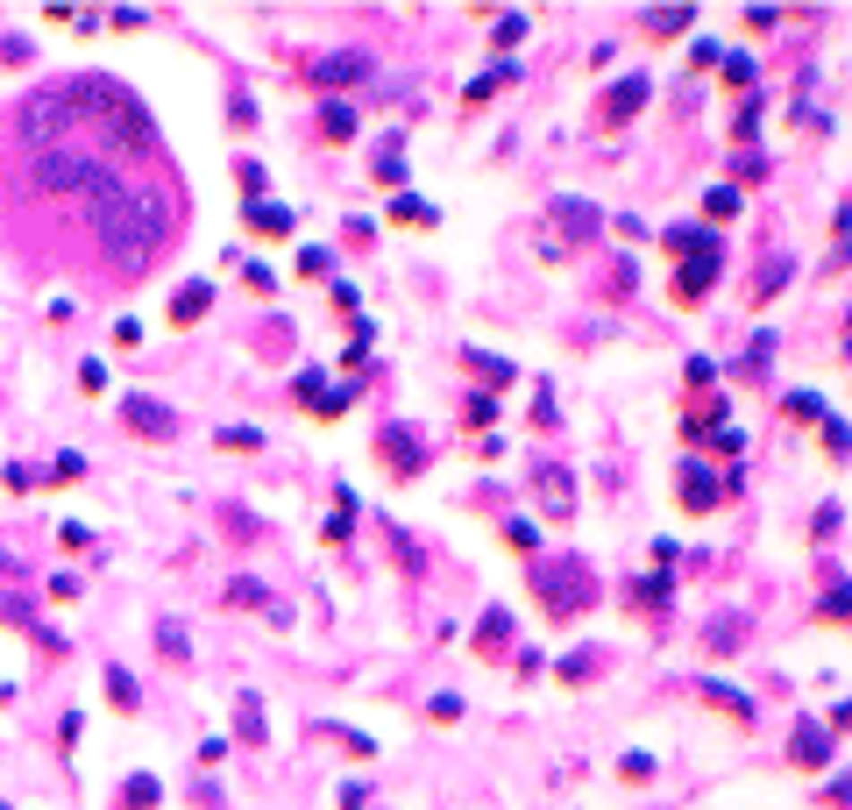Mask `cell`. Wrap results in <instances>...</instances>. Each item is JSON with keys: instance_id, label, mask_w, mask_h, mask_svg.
<instances>
[{"instance_id": "10", "label": "cell", "mask_w": 852, "mask_h": 810, "mask_svg": "<svg viewBox=\"0 0 852 810\" xmlns=\"http://www.w3.org/2000/svg\"><path fill=\"white\" fill-rule=\"evenodd\" d=\"M533 498L547 505V519H568V512H575V491H568L562 462H540V470H533Z\"/></svg>"}, {"instance_id": "20", "label": "cell", "mask_w": 852, "mask_h": 810, "mask_svg": "<svg viewBox=\"0 0 852 810\" xmlns=\"http://www.w3.org/2000/svg\"><path fill=\"white\" fill-rule=\"evenodd\" d=\"M349 135H356V107L327 100L320 107V142H349Z\"/></svg>"}, {"instance_id": "23", "label": "cell", "mask_w": 852, "mask_h": 810, "mask_svg": "<svg viewBox=\"0 0 852 810\" xmlns=\"http://www.w3.org/2000/svg\"><path fill=\"white\" fill-rule=\"evenodd\" d=\"M696 22V7H647V36H682Z\"/></svg>"}, {"instance_id": "2", "label": "cell", "mask_w": 852, "mask_h": 810, "mask_svg": "<svg viewBox=\"0 0 852 810\" xmlns=\"http://www.w3.org/2000/svg\"><path fill=\"white\" fill-rule=\"evenodd\" d=\"M65 93L79 107V128L99 135L107 150H157V121H150V107L135 100L121 79H107V72H79V79H65Z\"/></svg>"}, {"instance_id": "37", "label": "cell", "mask_w": 852, "mask_h": 810, "mask_svg": "<svg viewBox=\"0 0 852 810\" xmlns=\"http://www.w3.org/2000/svg\"><path fill=\"white\" fill-rule=\"evenodd\" d=\"M377 178H383V185H405V157H398V142H383V157H377Z\"/></svg>"}, {"instance_id": "13", "label": "cell", "mask_w": 852, "mask_h": 810, "mask_svg": "<svg viewBox=\"0 0 852 810\" xmlns=\"http://www.w3.org/2000/svg\"><path fill=\"white\" fill-rule=\"evenodd\" d=\"M504 647H512V611L490 605L483 618H476V654H504Z\"/></svg>"}, {"instance_id": "12", "label": "cell", "mask_w": 852, "mask_h": 810, "mask_svg": "<svg viewBox=\"0 0 852 810\" xmlns=\"http://www.w3.org/2000/svg\"><path fill=\"white\" fill-rule=\"evenodd\" d=\"M121 419H128L135 434H157V441H171V434H178V419H171L157 399H121Z\"/></svg>"}, {"instance_id": "21", "label": "cell", "mask_w": 852, "mask_h": 810, "mask_svg": "<svg viewBox=\"0 0 852 810\" xmlns=\"http://www.w3.org/2000/svg\"><path fill=\"white\" fill-rule=\"evenodd\" d=\"M462 363H469L476 377H483V384H490V392H504V384H512V377H519V370H512V363H504V356H483V349H469V356H462Z\"/></svg>"}, {"instance_id": "30", "label": "cell", "mask_w": 852, "mask_h": 810, "mask_svg": "<svg viewBox=\"0 0 852 810\" xmlns=\"http://www.w3.org/2000/svg\"><path fill=\"white\" fill-rule=\"evenodd\" d=\"M526 29H533V22H526V14L512 7V14H497V29H490V43H497V50H512V43L526 36Z\"/></svg>"}, {"instance_id": "17", "label": "cell", "mask_w": 852, "mask_h": 810, "mask_svg": "<svg viewBox=\"0 0 852 810\" xmlns=\"http://www.w3.org/2000/svg\"><path fill=\"white\" fill-rule=\"evenodd\" d=\"M796 761H803V768H831V732H824V725H803V732H796Z\"/></svg>"}, {"instance_id": "18", "label": "cell", "mask_w": 852, "mask_h": 810, "mask_svg": "<svg viewBox=\"0 0 852 810\" xmlns=\"http://www.w3.org/2000/svg\"><path fill=\"white\" fill-rule=\"evenodd\" d=\"M164 804V782H157V775H128V782H121V810H157Z\"/></svg>"}, {"instance_id": "26", "label": "cell", "mask_w": 852, "mask_h": 810, "mask_svg": "<svg viewBox=\"0 0 852 810\" xmlns=\"http://www.w3.org/2000/svg\"><path fill=\"white\" fill-rule=\"evenodd\" d=\"M391 220H405V228H434L441 213H434L426 200H412V193H398V200H391Z\"/></svg>"}, {"instance_id": "52", "label": "cell", "mask_w": 852, "mask_h": 810, "mask_svg": "<svg viewBox=\"0 0 852 810\" xmlns=\"http://www.w3.org/2000/svg\"><path fill=\"white\" fill-rule=\"evenodd\" d=\"M753 128H760V100H746V114H739V128H732V135H739V142H753Z\"/></svg>"}, {"instance_id": "31", "label": "cell", "mask_w": 852, "mask_h": 810, "mask_svg": "<svg viewBox=\"0 0 852 810\" xmlns=\"http://www.w3.org/2000/svg\"><path fill=\"white\" fill-rule=\"evenodd\" d=\"M213 441H220V448H235V455H256V448H263V434H256V427H220Z\"/></svg>"}, {"instance_id": "46", "label": "cell", "mask_w": 852, "mask_h": 810, "mask_svg": "<svg viewBox=\"0 0 852 810\" xmlns=\"http://www.w3.org/2000/svg\"><path fill=\"white\" fill-rule=\"evenodd\" d=\"M0 57H7V65H29V57H36V43H29V36H7V43H0Z\"/></svg>"}, {"instance_id": "38", "label": "cell", "mask_w": 852, "mask_h": 810, "mask_svg": "<svg viewBox=\"0 0 852 810\" xmlns=\"http://www.w3.org/2000/svg\"><path fill=\"white\" fill-rule=\"evenodd\" d=\"M710 704H725V711H732V718H739V725H746V718H753V704H746V697H739V690H725V683H710Z\"/></svg>"}, {"instance_id": "53", "label": "cell", "mask_w": 852, "mask_h": 810, "mask_svg": "<svg viewBox=\"0 0 852 810\" xmlns=\"http://www.w3.org/2000/svg\"><path fill=\"white\" fill-rule=\"evenodd\" d=\"M0 576H22V562H14V555H0Z\"/></svg>"}, {"instance_id": "47", "label": "cell", "mask_w": 852, "mask_h": 810, "mask_svg": "<svg viewBox=\"0 0 852 810\" xmlns=\"http://www.w3.org/2000/svg\"><path fill=\"white\" fill-rule=\"evenodd\" d=\"M824 448H831V455H846V419H839V412H824Z\"/></svg>"}, {"instance_id": "44", "label": "cell", "mask_w": 852, "mask_h": 810, "mask_svg": "<svg viewBox=\"0 0 852 810\" xmlns=\"http://www.w3.org/2000/svg\"><path fill=\"white\" fill-rule=\"evenodd\" d=\"M242 278H249V292H263V299L278 292V278H271V263H242Z\"/></svg>"}, {"instance_id": "45", "label": "cell", "mask_w": 852, "mask_h": 810, "mask_svg": "<svg viewBox=\"0 0 852 810\" xmlns=\"http://www.w3.org/2000/svg\"><path fill=\"white\" fill-rule=\"evenodd\" d=\"M618 775H625V782H647V775H654V754H625Z\"/></svg>"}, {"instance_id": "39", "label": "cell", "mask_w": 852, "mask_h": 810, "mask_svg": "<svg viewBox=\"0 0 852 810\" xmlns=\"http://www.w3.org/2000/svg\"><path fill=\"white\" fill-rule=\"evenodd\" d=\"M349 405H356V384H327V399L313 405V412H327V419H334V412H349Z\"/></svg>"}, {"instance_id": "42", "label": "cell", "mask_w": 852, "mask_h": 810, "mask_svg": "<svg viewBox=\"0 0 852 810\" xmlns=\"http://www.w3.org/2000/svg\"><path fill=\"white\" fill-rule=\"evenodd\" d=\"M781 285H788V263H781V256H774V263H767V271H760L753 299H767V292H781Z\"/></svg>"}, {"instance_id": "7", "label": "cell", "mask_w": 852, "mask_h": 810, "mask_svg": "<svg viewBox=\"0 0 852 810\" xmlns=\"http://www.w3.org/2000/svg\"><path fill=\"white\" fill-rule=\"evenodd\" d=\"M718 271H725V242H710V249H696V256H682V271H675V299H703L710 285H718Z\"/></svg>"}, {"instance_id": "9", "label": "cell", "mask_w": 852, "mask_h": 810, "mask_svg": "<svg viewBox=\"0 0 852 810\" xmlns=\"http://www.w3.org/2000/svg\"><path fill=\"white\" fill-rule=\"evenodd\" d=\"M675 477H682V484H675V498H682V512H710L718 498H725V491H732V477L718 484V477H710V470H696V462H682Z\"/></svg>"}, {"instance_id": "48", "label": "cell", "mask_w": 852, "mask_h": 810, "mask_svg": "<svg viewBox=\"0 0 852 810\" xmlns=\"http://www.w3.org/2000/svg\"><path fill=\"white\" fill-rule=\"evenodd\" d=\"M298 399L320 405V399H327V377H320V370H306V377H298Z\"/></svg>"}, {"instance_id": "40", "label": "cell", "mask_w": 852, "mask_h": 810, "mask_svg": "<svg viewBox=\"0 0 852 810\" xmlns=\"http://www.w3.org/2000/svg\"><path fill=\"white\" fill-rule=\"evenodd\" d=\"M79 477H86V455H57V470L43 484H79Z\"/></svg>"}, {"instance_id": "4", "label": "cell", "mask_w": 852, "mask_h": 810, "mask_svg": "<svg viewBox=\"0 0 852 810\" xmlns=\"http://www.w3.org/2000/svg\"><path fill=\"white\" fill-rule=\"evenodd\" d=\"M533 598H540L547 618H575V611L597 605V583H590V569L575 555H562V562H540L533 569Z\"/></svg>"}, {"instance_id": "16", "label": "cell", "mask_w": 852, "mask_h": 810, "mask_svg": "<svg viewBox=\"0 0 852 810\" xmlns=\"http://www.w3.org/2000/svg\"><path fill=\"white\" fill-rule=\"evenodd\" d=\"M263 732H271L263 725V697H235V739L242 746H263Z\"/></svg>"}, {"instance_id": "29", "label": "cell", "mask_w": 852, "mask_h": 810, "mask_svg": "<svg viewBox=\"0 0 852 810\" xmlns=\"http://www.w3.org/2000/svg\"><path fill=\"white\" fill-rule=\"evenodd\" d=\"M157 647H164V661H185V654H192L185 625H178V618H164V625H157Z\"/></svg>"}, {"instance_id": "49", "label": "cell", "mask_w": 852, "mask_h": 810, "mask_svg": "<svg viewBox=\"0 0 852 810\" xmlns=\"http://www.w3.org/2000/svg\"><path fill=\"white\" fill-rule=\"evenodd\" d=\"M788 412H796V419H824V399H810V392H796V399H788Z\"/></svg>"}, {"instance_id": "34", "label": "cell", "mask_w": 852, "mask_h": 810, "mask_svg": "<svg viewBox=\"0 0 852 810\" xmlns=\"http://www.w3.org/2000/svg\"><path fill=\"white\" fill-rule=\"evenodd\" d=\"M590 676H597V647H582V654L562 661V683H590Z\"/></svg>"}, {"instance_id": "8", "label": "cell", "mask_w": 852, "mask_h": 810, "mask_svg": "<svg viewBox=\"0 0 852 810\" xmlns=\"http://www.w3.org/2000/svg\"><path fill=\"white\" fill-rule=\"evenodd\" d=\"M547 213H555V228H562L568 242H597V235H604V213H597L590 200H568V193H555V200H547Z\"/></svg>"}, {"instance_id": "33", "label": "cell", "mask_w": 852, "mask_h": 810, "mask_svg": "<svg viewBox=\"0 0 852 810\" xmlns=\"http://www.w3.org/2000/svg\"><path fill=\"white\" fill-rule=\"evenodd\" d=\"M0 625H29L36 633V598H0Z\"/></svg>"}, {"instance_id": "15", "label": "cell", "mask_w": 852, "mask_h": 810, "mask_svg": "<svg viewBox=\"0 0 852 810\" xmlns=\"http://www.w3.org/2000/svg\"><path fill=\"white\" fill-rule=\"evenodd\" d=\"M206 306H213V285H199V278H192V285H178V299H171V327H192Z\"/></svg>"}, {"instance_id": "27", "label": "cell", "mask_w": 852, "mask_h": 810, "mask_svg": "<svg viewBox=\"0 0 852 810\" xmlns=\"http://www.w3.org/2000/svg\"><path fill=\"white\" fill-rule=\"evenodd\" d=\"M667 590H675V583H667V569H661V576H640V583H633V605L654 611V605H667Z\"/></svg>"}, {"instance_id": "43", "label": "cell", "mask_w": 852, "mask_h": 810, "mask_svg": "<svg viewBox=\"0 0 852 810\" xmlns=\"http://www.w3.org/2000/svg\"><path fill=\"white\" fill-rule=\"evenodd\" d=\"M235 178H242L249 193H271V178H263V164H256V157H242V164H235Z\"/></svg>"}, {"instance_id": "50", "label": "cell", "mask_w": 852, "mask_h": 810, "mask_svg": "<svg viewBox=\"0 0 852 810\" xmlns=\"http://www.w3.org/2000/svg\"><path fill=\"white\" fill-rule=\"evenodd\" d=\"M462 412H469V427H490V419H497V399H469Z\"/></svg>"}, {"instance_id": "25", "label": "cell", "mask_w": 852, "mask_h": 810, "mask_svg": "<svg viewBox=\"0 0 852 810\" xmlns=\"http://www.w3.org/2000/svg\"><path fill=\"white\" fill-rule=\"evenodd\" d=\"M107 697H114V711H142V690L128 668H107Z\"/></svg>"}, {"instance_id": "6", "label": "cell", "mask_w": 852, "mask_h": 810, "mask_svg": "<svg viewBox=\"0 0 852 810\" xmlns=\"http://www.w3.org/2000/svg\"><path fill=\"white\" fill-rule=\"evenodd\" d=\"M363 79H377V57H370V50H327V57L313 65V86H327V93L363 86Z\"/></svg>"}, {"instance_id": "41", "label": "cell", "mask_w": 852, "mask_h": 810, "mask_svg": "<svg viewBox=\"0 0 852 810\" xmlns=\"http://www.w3.org/2000/svg\"><path fill=\"white\" fill-rule=\"evenodd\" d=\"M57 540L79 555V547H93V526H86V519H65V526H57Z\"/></svg>"}, {"instance_id": "36", "label": "cell", "mask_w": 852, "mask_h": 810, "mask_svg": "<svg viewBox=\"0 0 852 810\" xmlns=\"http://www.w3.org/2000/svg\"><path fill=\"white\" fill-rule=\"evenodd\" d=\"M504 540H512L519 555H533V547H540V533H533V519H504Z\"/></svg>"}, {"instance_id": "22", "label": "cell", "mask_w": 852, "mask_h": 810, "mask_svg": "<svg viewBox=\"0 0 852 810\" xmlns=\"http://www.w3.org/2000/svg\"><path fill=\"white\" fill-rule=\"evenodd\" d=\"M383 540H391V555L405 562V576H426V555H419V540H412L405 526H383Z\"/></svg>"}, {"instance_id": "19", "label": "cell", "mask_w": 852, "mask_h": 810, "mask_svg": "<svg viewBox=\"0 0 852 810\" xmlns=\"http://www.w3.org/2000/svg\"><path fill=\"white\" fill-rule=\"evenodd\" d=\"M228 598H235V605H249V611H271V618H284V605L263 590V583H256V576H235V583H228Z\"/></svg>"}, {"instance_id": "14", "label": "cell", "mask_w": 852, "mask_h": 810, "mask_svg": "<svg viewBox=\"0 0 852 810\" xmlns=\"http://www.w3.org/2000/svg\"><path fill=\"white\" fill-rule=\"evenodd\" d=\"M242 220H249L256 235H291V206H278V200H249Z\"/></svg>"}, {"instance_id": "35", "label": "cell", "mask_w": 852, "mask_h": 810, "mask_svg": "<svg viewBox=\"0 0 852 810\" xmlns=\"http://www.w3.org/2000/svg\"><path fill=\"white\" fill-rule=\"evenodd\" d=\"M334 271V249H298V278H327Z\"/></svg>"}, {"instance_id": "32", "label": "cell", "mask_w": 852, "mask_h": 810, "mask_svg": "<svg viewBox=\"0 0 852 810\" xmlns=\"http://www.w3.org/2000/svg\"><path fill=\"white\" fill-rule=\"evenodd\" d=\"M703 213H710V220H732V213H739V193H732V185H710V193H703Z\"/></svg>"}, {"instance_id": "5", "label": "cell", "mask_w": 852, "mask_h": 810, "mask_svg": "<svg viewBox=\"0 0 852 810\" xmlns=\"http://www.w3.org/2000/svg\"><path fill=\"white\" fill-rule=\"evenodd\" d=\"M377 455L391 462V477H405V484L426 470V448H419V434H412L405 419H383L377 427Z\"/></svg>"}, {"instance_id": "51", "label": "cell", "mask_w": 852, "mask_h": 810, "mask_svg": "<svg viewBox=\"0 0 852 810\" xmlns=\"http://www.w3.org/2000/svg\"><path fill=\"white\" fill-rule=\"evenodd\" d=\"M725 86H753V65L746 57H725Z\"/></svg>"}, {"instance_id": "1", "label": "cell", "mask_w": 852, "mask_h": 810, "mask_svg": "<svg viewBox=\"0 0 852 810\" xmlns=\"http://www.w3.org/2000/svg\"><path fill=\"white\" fill-rule=\"evenodd\" d=\"M93 235H99V249H107V263L121 278H142L164 256V242H171V200L150 193V185L114 178V185L93 193Z\"/></svg>"}, {"instance_id": "3", "label": "cell", "mask_w": 852, "mask_h": 810, "mask_svg": "<svg viewBox=\"0 0 852 810\" xmlns=\"http://www.w3.org/2000/svg\"><path fill=\"white\" fill-rule=\"evenodd\" d=\"M14 135L29 142V150H50V142H65V135H79V107L65 86H36L29 100L14 107Z\"/></svg>"}, {"instance_id": "24", "label": "cell", "mask_w": 852, "mask_h": 810, "mask_svg": "<svg viewBox=\"0 0 852 810\" xmlns=\"http://www.w3.org/2000/svg\"><path fill=\"white\" fill-rule=\"evenodd\" d=\"M739 633H746V618H739V611L710 618V654H739Z\"/></svg>"}, {"instance_id": "28", "label": "cell", "mask_w": 852, "mask_h": 810, "mask_svg": "<svg viewBox=\"0 0 852 810\" xmlns=\"http://www.w3.org/2000/svg\"><path fill=\"white\" fill-rule=\"evenodd\" d=\"M512 79H519V65H490V72H483V79L469 86V100H490V93H504Z\"/></svg>"}, {"instance_id": "11", "label": "cell", "mask_w": 852, "mask_h": 810, "mask_svg": "<svg viewBox=\"0 0 852 810\" xmlns=\"http://www.w3.org/2000/svg\"><path fill=\"white\" fill-rule=\"evenodd\" d=\"M647 93H654V86H647V72L618 79V86H611V100H604V128H625V121H633L640 107H647Z\"/></svg>"}]
</instances>
